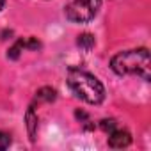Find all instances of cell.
Wrapping results in <instances>:
<instances>
[{
  "mask_svg": "<svg viewBox=\"0 0 151 151\" xmlns=\"http://www.w3.org/2000/svg\"><path fill=\"white\" fill-rule=\"evenodd\" d=\"M110 68L116 75H137L142 80L151 78V57L147 48H133L119 52L112 57Z\"/></svg>",
  "mask_w": 151,
  "mask_h": 151,
  "instance_id": "6da1fadb",
  "label": "cell"
},
{
  "mask_svg": "<svg viewBox=\"0 0 151 151\" xmlns=\"http://www.w3.org/2000/svg\"><path fill=\"white\" fill-rule=\"evenodd\" d=\"M68 86L73 94L91 105H100L105 100V87L103 84L86 69L69 68L68 69Z\"/></svg>",
  "mask_w": 151,
  "mask_h": 151,
  "instance_id": "7a4b0ae2",
  "label": "cell"
},
{
  "mask_svg": "<svg viewBox=\"0 0 151 151\" xmlns=\"http://www.w3.org/2000/svg\"><path fill=\"white\" fill-rule=\"evenodd\" d=\"M101 7V0H69L64 7V14L73 23L91 22Z\"/></svg>",
  "mask_w": 151,
  "mask_h": 151,
  "instance_id": "3957f363",
  "label": "cell"
},
{
  "mask_svg": "<svg viewBox=\"0 0 151 151\" xmlns=\"http://www.w3.org/2000/svg\"><path fill=\"white\" fill-rule=\"evenodd\" d=\"M132 144V135L124 128H114L109 133V146L114 149H123Z\"/></svg>",
  "mask_w": 151,
  "mask_h": 151,
  "instance_id": "277c9868",
  "label": "cell"
},
{
  "mask_svg": "<svg viewBox=\"0 0 151 151\" xmlns=\"http://www.w3.org/2000/svg\"><path fill=\"white\" fill-rule=\"evenodd\" d=\"M25 123H27V132L32 142H36V135H37V114L34 110V105H30L25 112Z\"/></svg>",
  "mask_w": 151,
  "mask_h": 151,
  "instance_id": "5b68a950",
  "label": "cell"
},
{
  "mask_svg": "<svg viewBox=\"0 0 151 151\" xmlns=\"http://www.w3.org/2000/svg\"><path fill=\"white\" fill-rule=\"evenodd\" d=\"M36 100L41 103V101H45V103H50V101H53L55 100V89H52V87H41L37 93H36Z\"/></svg>",
  "mask_w": 151,
  "mask_h": 151,
  "instance_id": "8992f818",
  "label": "cell"
},
{
  "mask_svg": "<svg viewBox=\"0 0 151 151\" xmlns=\"http://www.w3.org/2000/svg\"><path fill=\"white\" fill-rule=\"evenodd\" d=\"M77 45L82 48V50H86V52H89L93 46H94V37L91 36V34H80L78 36V39H77Z\"/></svg>",
  "mask_w": 151,
  "mask_h": 151,
  "instance_id": "52a82bcc",
  "label": "cell"
},
{
  "mask_svg": "<svg viewBox=\"0 0 151 151\" xmlns=\"http://www.w3.org/2000/svg\"><path fill=\"white\" fill-rule=\"evenodd\" d=\"M23 48H27V39H18V41H16V43L9 48L7 57H9V59H18Z\"/></svg>",
  "mask_w": 151,
  "mask_h": 151,
  "instance_id": "ba28073f",
  "label": "cell"
},
{
  "mask_svg": "<svg viewBox=\"0 0 151 151\" xmlns=\"http://www.w3.org/2000/svg\"><path fill=\"white\" fill-rule=\"evenodd\" d=\"M100 128H101L103 132L110 133L114 128H117V123H116V119H103V121L100 123Z\"/></svg>",
  "mask_w": 151,
  "mask_h": 151,
  "instance_id": "9c48e42d",
  "label": "cell"
},
{
  "mask_svg": "<svg viewBox=\"0 0 151 151\" xmlns=\"http://www.w3.org/2000/svg\"><path fill=\"white\" fill-rule=\"evenodd\" d=\"M9 146H11V137H9V133L0 132V151H2V149H7Z\"/></svg>",
  "mask_w": 151,
  "mask_h": 151,
  "instance_id": "30bf717a",
  "label": "cell"
},
{
  "mask_svg": "<svg viewBox=\"0 0 151 151\" xmlns=\"http://www.w3.org/2000/svg\"><path fill=\"white\" fill-rule=\"evenodd\" d=\"M4 6H6V0H0V11L4 9Z\"/></svg>",
  "mask_w": 151,
  "mask_h": 151,
  "instance_id": "8fae6325",
  "label": "cell"
}]
</instances>
